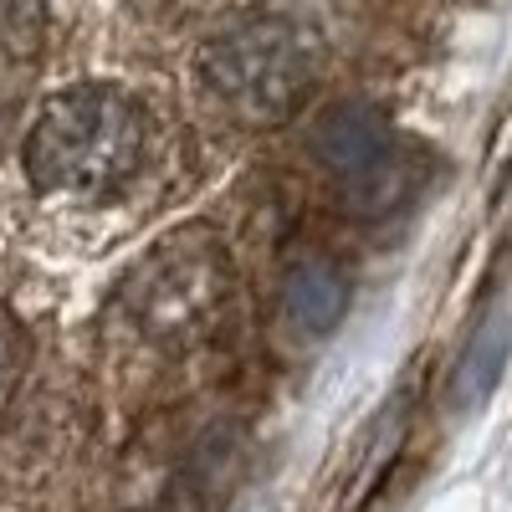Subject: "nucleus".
Returning a JSON list of instances; mask_svg holds the SVG:
<instances>
[{
  "label": "nucleus",
  "mask_w": 512,
  "mask_h": 512,
  "mask_svg": "<svg viewBox=\"0 0 512 512\" xmlns=\"http://www.w3.org/2000/svg\"><path fill=\"white\" fill-rule=\"evenodd\" d=\"M47 47V0H0V52L31 62Z\"/></svg>",
  "instance_id": "6"
},
{
  "label": "nucleus",
  "mask_w": 512,
  "mask_h": 512,
  "mask_svg": "<svg viewBox=\"0 0 512 512\" xmlns=\"http://www.w3.org/2000/svg\"><path fill=\"white\" fill-rule=\"evenodd\" d=\"M313 72H318L313 36L287 16L236 21L221 36H210L195 57L200 93L236 128H272L292 118L313 88Z\"/></svg>",
  "instance_id": "3"
},
{
  "label": "nucleus",
  "mask_w": 512,
  "mask_h": 512,
  "mask_svg": "<svg viewBox=\"0 0 512 512\" xmlns=\"http://www.w3.org/2000/svg\"><path fill=\"white\" fill-rule=\"evenodd\" d=\"M149 118L113 82H77L41 103L26 134V175L47 195H113L139 175Z\"/></svg>",
  "instance_id": "1"
},
{
  "label": "nucleus",
  "mask_w": 512,
  "mask_h": 512,
  "mask_svg": "<svg viewBox=\"0 0 512 512\" xmlns=\"http://www.w3.org/2000/svg\"><path fill=\"white\" fill-rule=\"evenodd\" d=\"M318 169L328 175V185L338 190L349 216L379 221L400 210L415 185H420V164L415 154L400 144V134L384 123L379 108L369 103H338L313 123L308 139Z\"/></svg>",
  "instance_id": "4"
},
{
  "label": "nucleus",
  "mask_w": 512,
  "mask_h": 512,
  "mask_svg": "<svg viewBox=\"0 0 512 512\" xmlns=\"http://www.w3.org/2000/svg\"><path fill=\"white\" fill-rule=\"evenodd\" d=\"M502 359H507V328H502V323H487V333L477 338V349L466 354V364H461L456 395H461V400H482V395L492 390Z\"/></svg>",
  "instance_id": "7"
},
{
  "label": "nucleus",
  "mask_w": 512,
  "mask_h": 512,
  "mask_svg": "<svg viewBox=\"0 0 512 512\" xmlns=\"http://www.w3.org/2000/svg\"><path fill=\"white\" fill-rule=\"evenodd\" d=\"M21 369H26V333H21V323L6 308H0V420H6V410L16 400Z\"/></svg>",
  "instance_id": "8"
},
{
  "label": "nucleus",
  "mask_w": 512,
  "mask_h": 512,
  "mask_svg": "<svg viewBox=\"0 0 512 512\" xmlns=\"http://www.w3.org/2000/svg\"><path fill=\"white\" fill-rule=\"evenodd\" d=\"M349 308V277L338 272L333 262L323 256H308V262H297L287 272V287H282V318L292 333L303 338H323L338 328Z\"/></svg>",
  "instance_id": "5"
},
{
  "label": "nucleus",
  "mask_w": 512,
  "mask_h": 512,
  "mask_svg": "<svg viewBox=\"0 0 512 512\" xmlns=\"http://www.w3.org/2000/svg\"><path fill=\"white\" fill-rule=\"evenodd\" d=\"M231 303V256L210 226L159 236L118 282V313L144 344L190 354L221 328Z\"/></svg>",
  "instance_id": "2"
}]
</instances>
